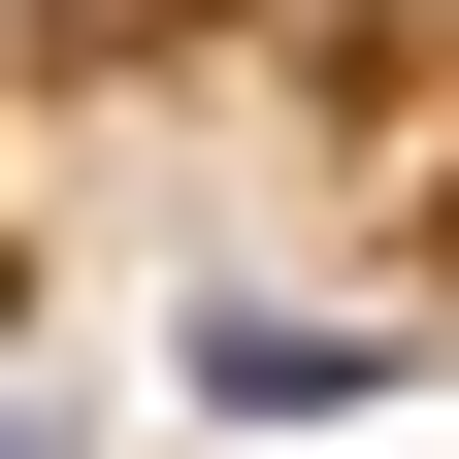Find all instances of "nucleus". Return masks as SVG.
I'll return each mask as SVG.
<instances>
[{
  "mask_svg": "<svg viewBox=\"0 0 459 459\" xmlns=\"http://www.w3.org/2000/svg\"><path fill=\"white\" fill-rule=\"evenodd\" d=\"M0 459H66V427H33V394H0Z\"/></svg>",
  "mask_w": 459,
  "mask_h": 459,
  "instance_id": "1",
  "label": "nucleus"
}]
</instances>
